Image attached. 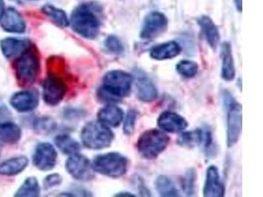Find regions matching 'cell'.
<instances>
[{"label":"cell","instance_id":"cell-32","mask_svg":"<svg viewBox=\"0 0 263 197\" xmlns=\"http://www.w3.org/2000/svg\"><path fill=\"white\" fill-rule=\"evenodd\" d=\"M105 47L112 54H121L124 52V47L119 37L114 35L108 36L105 41Z\"/></svg>","mask_w":263,"mask_h":197},{"label":"cell","instance_id":"cell-29","mask_svg":"<svg viewBox=\"0 0 263 197\" xmlns=\"http://www.w3.org/2000/svg\"><path fill=\"white\" fill-rule=\"evenodd\" d=\"M176 68L178 73L184 78H193L198 72V64L192 61H180Z\"/></svg>","mask_w":263,"mask_h":197},{"label":"cell","instance_id":"cell-36","mask_svg":"<svg viewBox=\"0 0 263 197\" xmlns=\"http://www.w3.org/2000/svg\"><path fill=\"white\" fill-rule=\"evenodd\" d=\"M115 196L117 197H135L134 194H132V193H129V192H120V193H118V194H116Z\"/></svg>","mask_w":263,"mask_h":197},{"label":"cell","instance_id":"cell-33","mask_svg":"<svg viewBox=\"0 0 263 197\" xmlns=\"http://www.w3.org/2000/svg\"><path fill=\"white\" fill-rule=\"evenodd\" d=\"M62 183V178L59 173H51L48 175L44 181V187L46 189H49L55 186H59Z\"/></svg>","mask_w":263,"mask_h":197},{"label":"cell","instance_id":"cell-22","mask_svg":"<svg viewBox=\"0 0 263 197\" xmlns=\"http://www.w3.org/2000/svg\"><path fill=\"white\" fill-rule=\"evenodd\" d=\"M137 98L144 103H150L158 98V89L154 83L146 76H138L136 81Z\"/></svg>","mask_w":263,"mask_h":197},{"label":"cell","instance_id":"cell-25","mask_svg":"<svg viewBox=\"0 0 263 197\" xmlns=\"http://www.w3.org/2000/svg\"><path fill=\"white\" fill-rule=\"evenodd\" d=\"M42 12L44 13L48 19L60 28H66L69 26V19L62 9L58 8L51 4H47L42 8Z\"/></svg>","mask_w":263,"mask_h":197},{"label":"cell","instance_id":"cell-5","mask_svg":"<svg viewBox=\"0 0 263 197\" xmlns=\"http://www.w3.org/2000/svg\"><path fill=\"white\" fill-rule=\"evenodd\" d=\"M80 136L84 146L91 150L109 147L115 139V134L110 128L101 122L86 123Z\"/></svg>","mask_w":263,"mask_h":197},{"label":"cell","instance_id":"cell-23","mask_svg":"<svg viewBox=\"0 0 263 197\" xmlns=\"http://www.w3.org/2000/svg\"><path fill=\"white\" fill-rule=\"evenodd\" d=\"M29 160L27 157L19 156L14 157L9 160L4 161L0 164V174L6 176H13L23 172L28 167Z\"/></svg>","mask_w":263,"mask_h":197},{"label":"cell","instance_id":"cell-17","mask_svg":"<svg viewBox=\"0 0 263 197\" xmlns=\"http://www.w3.org/2000/svg\"><path fill=\"white\" fill-rule=\"evenodd\" d=\"M197 24L200 27L201 34L203 36L206 43L209 45V47L212 49H217L219 44H220V32L214 23V21L207 15H202L197 18L196 20Z\"/></svg>","mask_w":263,"mask_h":197},{"label":"cell","instance_id":"cell-30","mask_svg":"<svg viewBox=\"0 0 263 197\" xmlns=\"http://www.w3.org/2000/svg\"><path fill=\"white\" fill-rule=\"evenodd\" d=\"M195 182H196V172L194 169H191L185 173V175L182 178V181H181L183 191L186 193V195L189 196L194 195Z\"/></svg>","mask_w":263,"mask_h":197},{"label":"cell","instance_id":"cell-15","mask_svg":"<svg viewBox=\"0 0 263 197\" xmlns=\"http://www.w3.org/2000/svg\"><path fill=\"white\" fill-rule=\"evenodd\" d=\"M203 195L205 197L225 196V185L221 182L219 171L215 166H210L207 169Z\"/></svg>","mask_w":263,"mask_h":197},{"label":"cell","instance_id":"cell-8","mask_svg":"<svg viewBox=\"0 0 263 197\" xmlns=\"http://www.w3.org/2000/svg\"><path fill=\"white\" fill-rule=\"evenodd\" d=\"M65 168L73 179L89 182L95 178V170L90 160L79 153L71 155L65 163Z\"/></svg>","mask_w":263,"mask_h":197},{"label":"cell","instance_id":"cell-18","mask_svg":"<svg viewBox=\"0 0 263 197\" xmlns=\"http://www.w3.org/2000/svg\"><path fill=\"white\" fill-rule=\"evenodd\" d=\"M220 56L222 61V68H221L222 79L227 82L233 81L236 77V67H235L232 47L229 42H225L221 45Z\"/></svg>","mask_w":263,"mask_h":197},{"label":"cell","instance_id":"cell-34","mask_svg":"<svg viewBox=\"0 0 263 197\" xmlns=\"http://www.w3.org/2000/svg\"><path fill=\"white\" fill-rule=\"evenodd\" d=\"M55 127V123L49 119H42L36 122V129L42 132H51Z\"/></svg>","mask_w":263,"mask_h":197},{"label":"cell","instance_id":"cell-2","mask_svg":"<svg viewBox=\"0 0 263 197\" xmlns=\"http://www.w3.org/2000/svg\"><path fill=\"white\" fill-rule=\"evenodd\" d=\"M132 84V74L120 69L110 70L105 74L103 84L99 88L97 96L105 103H119L130 94Z\"/></svg>","mask_w":263,"mask_h":197},{"label":"cell","instance_id":"cell-14","mask_svg":"<svg viewBox=\"0 0 263 197\" xmlns=\"http://www.w3.org/2000/svg\"><path fill=\"white\" fill-rule=\"evenodd\" d=\"M178 144L182 147L204 145L205 149H208L212 145V134L208 129H195L192 131L183 132L179 137Z\"/></svg>","mask_w":263,"mask_h":197},{"label":"cell","instance_id":"cell-27","mask_svg":"<svg viewBox=\"0 0 263 197\" xmlns=\"http://www.w3.org/2000/svg\"><path fill=\"white\" fill-rule=\"evenodd\" d=\"M155 187L160 196H180L179 190L177 189L176 185L170 178H167V175H163V174L159 175L156 179Z\"/></svg>","mask_w":263,"mask_h":197},{"label":"cell","instance_id":"cell-20","mask_svg":"<svg viewBox=\"0 0 263 197\" xmlns=\"http://www.w3.org/2000/svg\"><path fill=\"white\" fill-rule=\"evenodd\" d=\"M181 52V47L179 43L170 41L157 45L150 49V57L155 61H167L177 57Z\"/></svg>","mask_w":263,"mask_h":197},{"label":"cell","instance_id":"cell-1","mask_svg":"<svg viewBox=\"0 0 263 197\" xmlns=\"http://www.w3.org/2000/svg\"><path fill=\"white\" fill-rule=\"evenodd\" d=\"M103 8L96 2H85L78 5L71 13L69 25L79 36L94 40L102 26Z\"/></svg>","mask_w":263,"mask_h":197},{"label":"cell","instance_id":"cell-12","mask_svg":"<svg viewBox=\"0 0 263 197\" xmlns=\"http://www.w3.org/2000/svg\"><path fill=\"white\" fill-rule=\"evenodd\" d=\"M157 124L163 131L170 133L182 132L189 126L187 121L183 116L177 112L168 111H164L159 115Z\"/></svg>","mask_w":263,"mask_h":197},{"label":"cell","instance_id":"cell-11","mask_svg":"<svg viewBox=\"0 0 263 197\" xmlns=\"http://www.w3.org/2000/svg\"><path fill=\"white\" fill-rule=\"evenodd\" d=\"M58 161V152L50 143L43 142L36 147L33 155V164L40 171L52 170Z\"/></svg>","mask_w":263,"mask_h":197},{"label":"cell","instance_id":"cell-31","mask_svg":"<svg viewBox=\"0 0 263 197\" xmlns=\"http://www.w3.org/2000/svg\"><path fill=\"white\" fill-rule=\"evenodd\" d=\"M138 112L134 109H130L127 111V113L124 119L123 123V132L125 135H132L135 129L136 125V120H137Z\"/></svg>","mask_w":263,"mask_h":197},{"label":"cell","instance_id":"cell-19","mask_svg":"<svg viewBox=\"0 0 263 197\" xmlns=\"http://www.w3.org/2000/svg\"><path fill=\"white\" fill-rule=\"evenodd\" d=\"M32 43L26 38L6 37L0 42V49L6 58L11 60L21 54Z\"/></svg>","mask_w":263,"mask_h":197},{"label":"cell","instance_id":"cell-21","mask_svg":"<svg viewBox=\"0 0 263 197\" xmlns=\"http://www.w3.org/2000/svg\"><path fill=\"white\" fill-rule=\"evenodd\" d=\"M97 117L99 122L108 125V127H118L124 119V113L120 107L108 105L98 111Z\"/></svg>","mask_w":263,"mask_h":197},{"label":"cell","instance_id":"cell-26","mask_svg":"<svg viewBox=\"0 0 263 197\" xmlns=\"http://www.w3.org/2000/svg\"><path fill=\"white\" fill-rule=\"evenodd\" d=\"M54 143L60 151L68 156L77 154L81 150V145L67 134H60L54 138Z\"/></svg>","mask_w":263,"mask_h":197},{"label":"cell","instance_id":"cell-16","mask_svg":"<svg viewBox=\"0 0 263 197\" xmlns=\"http://www.w3.org/2000/svg\"><path fill=\"white\" fill-rule=\"evenodd\" d=\"M0 22H1V28L7 33L23 34L26 31L24 18L20 13L12 7L4 11Z\"/></svg>","mask_w":263,"mask_h":197},{"label":"cell","instance_id":"cell-7","mask_svg":"<svg viewBox=\"0 0 263 197\" xmlns=\"http://www.w3.org/2000/svg\"><path fill=\"white\" fill-rule=\"evenodd\" d=\"M92 164L95 172L108 178L119 179L127 172L129 161L120 153L110 152L98 155Z\"/></svg>","mask_w":263,"mask_h":197},{"label":"cell","instance_id":"cell-10","mask_svg":"<svg viewBox=\"0 0 263 197\" xmlns=\"http://www.w3.org/2000/svg\"><path fill=\"white\" fill-rule=\"evenodd\" d=\"M227 145L234 147L241 133V105L235 101H230L227 104Z\"/></svg>","mask_w":263,"mask_h":197},{"label":"cell","instance_id":"cell-37","mask_svg":"<svg viewBox=\"0 0 263 197\" xmlns=\"http://www.w3.org/2000/svg\"><path fill=\"white\" fill-rule=\"evenodd\" d=\"M234 1H235V5H236L238 11H239V13L241 12V10H242V8H241L242 1H241V0H234Z\"/></svg>","mask_w":263,"mask_h":197},{"label":"cell","instance_id":"cell-9","mask_svg":"<svg viewBox=\"0 0 263 197\" xmlns=\"http://www.w3.org/2000/svg\"><path fill=\"white\" fill-rule=\"evenodd\" d=\"M168 20L164 13L153 11L146 15L140 30L142 40H154L167 31Z\"/></svg>","mask_w":263,"mask_h":197},{"label":"cell","instance_id":"cell-3","mask_svg":"<svg viewBox=\"0 0 263 197\" xmlns=\"http://www.w3.org/2000/svg\"><path fill=\"white\" fill-rule=\"evenodd\" d=\"M62 62L59 57L48 58V73L43 83V98L45 103L51 107L60 104L68 91L67 83L61 76Z\"/></svg>","mask_w":263,"mask_h":197},{"label":"cell","instance_id":"cell-35","mask_svg":"<svg viewBox=\"0 0 263 197\" xmlns=\"http://www.w3.org/2000/svg\"><path fill=\"white\" fill-rule=\"evenodd\" d=\"M5 11V5H4V1L3 0H0V21H1V18L3 16V13Z\"/></svg>","mask_w":263,"mask_h":197},{"label":"cell","instance_id":"cell-6","mask_svg":"<svg viewBox=\"0 0 263 197\" xmlns=\"http://www.w3.org/2000/svg\"><path fill=\"white\" fill-rule=\"evenodd\" d=\"M170 143V137L159 129H148L139 136L136 148L139 154L147 160H154L162 154Z\"/></svg>","mask_w":263,"mask_h":197},{"label":"cell","instance_id":"cell-4","mask_svg":"<svg viewBox=\"0 0 263 197\" xmlns=\"http://www.w3.org/2000/svg\"><path fill=\"white\" fill-rule=\"evenodd\" d=\"M13 67L19 86H30L35 83L41 72V55L33 43L18 55Z\"/></svg>","mask_w":263,"mask_h":197},{"label":"cell","instance_id":"cell-13","mask_svg":"<svg viewBox=\"0 0 263 197\" xmlns=\"http://www.w3.org/2000/svg\"><path fill=\"white\" fill-rule=\"evenodd\" d=\"M40 103V95L36 90H26L14 94L10 105L19 112L34 111Z\"/></svg>","mask_w":263,"mask_h":197},{"label":"cell","instance_id":"cell-24","mask_svg":"<svg viewBox=\"0 0 263 197\" xmlns=\"http://www.w3.org/2000/svg\"><path fill=\"white\" fill-rule=\"evenodd\" d=\"M21 128L12 122L0 123V140L6 144L14 145L21 139Z\"/></svg>","mask_w":263,"mask_h":197},{"label":"cell","instance_id":"cell-28","mask_svg":"<svg viewBox=\"0 0 263 197\" xmlns=\"http://www.w3.org/2000/svg\"><path fill=\"white\" fill-rule=\"evenodd\" d=\"M41 194V187L36 178H28L24 184L16 191L15 196L17 197H37Z\"/></svg>","mask_w":263,"mask_h":197}]
</instances>
